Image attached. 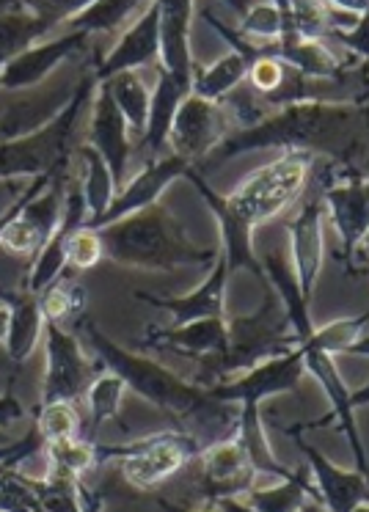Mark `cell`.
Returning <instances> with one entry per match:
<instances>
[{"instance_id": "1", "label": "cell", "mask_w": 369, "mask_h": 512, "mask_svg": "<svg viewBox=\"0 0 369 512\" xmlns=\"http://www.w3.org/2000/svg\"><path fill=\"white\" fill-rule=\"evenodd\" d=\"M80 331L102 369L119 375L127 389H133L138 397L155 405L157 411H163V416L171 422V430L193 435L204 449L240 433V408L213 400L210 391L196 383H185L163 364L124 350L102 334L91 320H80Z\"/></svg>"}, {"instance_id": "2", "label": "cell", "mask_w": 369, "mask_h": 512, "mask_svg": "<svg viewBox=\"0 0 369 512\" xmlns=\"http://www.w3.org/2000/svg\"><path fill=\"white\" fill-rule=\"evenodd\" d=\"M105 259L146 270H177L188 265H215L221 251H204L185 237L177 218L166 207L127 215L122 221L97 229Z\"/></svg>"}, {"instance_id": "3", "label": "cell", "mask_w": 369, "mask_h": 512, "mask_svg": "<svg viewBox=\"0 0 369 512\" xmlns=\"http://www.w3.org/2000/svg\"><path fill=\"white\" fill-rule=\"evenodd\" d=\"M265 301L257 312L248 317H232L226 320L229 328V347L221 356H210L199 361V372H196V386L202 389H213L218 383L232 380L240 372L265 364L270 358L287 356L292 350H298L301 342L292 334L290 320L284 312V303L268 287Z\"/></svg>"}, {"instance_id": "4", "label": "cell", "mask_w": 369, "mask_h": 512, "mask_svg": "<svg viewBox=\"0 0 369 512\" xmlns=\"http://www.w3.org/2000/svg\"><path fill=\"white\" fill-rule=\"evenodd\" d=\"M303 372H306V364H303V350H292L287 356L270 358L259 367L248 369L240 378L226 380V383H218L210 391V397L218 402H240V441L246 444L248 455H251V463L257 466V471H270V474H279L281 479H290L295 471L284 468L270 452L268 441H265V433H262V416H259V405L268 397H276V394H287V391H298L301 386Z\"/></svg>"}, {"instance_id": "5", "label": "cell", "mask_w": 369, "mask_h": 512, "mask_svg": "<svg viewBox=\"0 0 369 512\" xmlns=\"http://www.w3.org/2000/svg\"><path fill=\"white\" fill-rule=\"evenodd\" d=\"M100 83L94 78V69L80 78L75 100L69 102L67 111L56 122L47 124L42 133L28 135L20 141L0 144V179L14 177H53L58 171H69L72 149H75V130H78L80 113L91 100V94Z\"/></svg>"}, {"instance_id": "6", "label": "cell", "mask_w": 369, "mask_h": 512, "mask_svg": "<svg viewBox=\"0 0 369 512\" xmlns=\"http://www.w3.org/2000/svg\"><path fill=\"white\" fill-rule=\"evenodd\" d=\"M317 157L309 152H281L279 160L251 171L232 196V210L251 226L268 223L290 207L309 185Z\"/></svg>"}, {"instance_id": "7", "label": "cell", "mask_w": 369, "mask_h": 512, "mask_svg": "<svg viewBox=\"0 0 369 512\" xmlns=\"http://www.w3.org/2000/svg\"><path fill=\"white\" fill-rule=\"evenodd\" d=\"M204 446L188 433L166 430L141 441L122 446L94 444L97 466L105 460H122V471L127 482L138 490H155L166 479L177 474L179 468L188 466L193 457L202 455Z\"/></svg>"}, {"instance_id": "8", "label": "cell", "mask_w": 369, "mask_h": 512, "mask_svg": "<svg viewBox=\"0 0 369 512\" xmlns=\"http://www.w3.org/2000/svg\"><path fill=\"white\" fill-rule=\"evenodd\" d=\"M45 353L47 372L45 389H42V405H58V402L83 400L94 380L100 378V367L86 358L80 350L78 339L69 334L64 325L45 320Z\"/></svg>"}, {"instance_id": "9", "label": "cell", "mask_w": 369, "mask_h": 512, "mask_svg": "<svg viewBox=\"0 0 369 512\" xmlns=\"http://www.w3.org/2000/svg\"><path fill=\"white\" fill-rule=\"evenodd\" d=\"M196 493L204 507L224 499H240L254 490L257 466L251 463L246 444L240 435L210 444L199 455V474H196Z\"/></svg>"}, {"instance_id": "10", "label": "cell", "mask_w": 369, "mask_h": 512, "mask_svg": "<svg viewBox=\"0 0 369 512\" xmlns=\"http://www.w3.org/2000/svg\"><path fill=\"white\" fill-rule=\"evenodd\" d=\"M229 135H232V119L224 105L199 100L191 94L179 105L168 141L174 146V155L199 166V160L213 155Z\"/></svg>"}, {"instance_id": "11", "label": "cell", "mask_w": 369, "mask_h": 512, "mask_svg": "<svg viewBox=\"0 0 369 512\" xmlns=\"http://www.w3.org/2000/svg\"><path fill=\"white\" fill-rule=\"evenodd\" d=\"M320 193L325 210L331 212L334 226L342 237V259L353 262L358 243L369 232V174L367 177H336L331 163L320 174Z\"/></svg>"}, {"instance_id": "12", "label": "cell", "mask_w": 369, "mask_h": 512, "mask_svg": "<svg viewBox=\"0 0 369 512\" xmlns=\"http://www.w3.org/2000/svg\"><path fill=\"white\" fill-rule=\"evenodd\" d=\"M185 179L191 182L193 188L199 190V196L204 199V204L213 210V215L218 218V226H221V237H224V251L226 265H229V276L237 273V270H248L254 273V279L262 284V290H268V276H265V268L259 262V256L254 254V226L248 221H243L226 196H221L218 190L207 185V179L199 174V168L193 166Z\"/></svg>"}, {"instance_id": "13", "label": "cell", "mask_w": 369, "mask_h": 512, "mask_svg": "<svg viewBox=\"0 0 369 512\" xmlns=\"http://www.w3.org/2000/svg\"><path fill=\"white\" fill-rule=\"evenodd\" d=\"M284 433L290 435L295 446L306 457V466H309L314 482L320 488V499H323L325 510L353 512L361 504H369V479L364 474H358V471H342L339 466H334L317 446L309 444L303 438L301 424L284 427Z\"/></svg>"}, {"instance_id": "14", "label": "cell", "mask_w": 369, "mask_h": 512, "mask_svg": "<svg viewBox=\"0 0 369 512\" xmlns=\"http://www.w3.org/2000/svg\"><path fill=\"white\" fill-rule=\"evenodd\" d=\"M89 221V204H86V196H83V188L80 185H69L67 201H64V215H61V223H58L53 240L45 245V251L36 256L34 268L28 270V281H25V290L31 295H45L53 284H56L69 268V243L72 237L86 226Z\"/></svg>"}, {"instance_id": "15", "label": "cell", "mask_w": 369, "mask_h": 512, "mask_svg": "<svg viewBox=\"0 0 369 512\" xmlns=\"http://www.w3.org/2000/svg\"><path fill=\"white\" fill-rule=\"evenodd\" d=\"M193 168V163H188L185 157L171 155V157H157L152 163H146V168L141 174H135L130 182H124V188L116 193L111 210L102 215L100 221L91 226V232L97 229H105L111 223L122 221L127 215H135V212L149 210L155 207L157 196L174 182V179L185 177Z\"/></svg>"}, {"instance_id": "16", "label": "cell", "mask_w": 369, "mask_h": 512, "mask_svg": "<svg viewBox=\"0 0 369 512\" xmlns=\"http://www.w3.org/2000/svg\"><path fill=\"white\" fill-rule=\"evenodd\" d=\"M323 212L325 201L317 188L303 199L301 212L287 223L292 240V270L306 301L312 298L314 284L323 268Z\"/></svg>"}, {"instance_id": "17", "label": "cell", "mask_w": 369, "mask_h": 512, "mask_svg": "<svg viewBox=\"0 0 369 512\" xmlns=\"http://www.w3.org/2000/svg\"><path fill=\"white\" fill-rule=\"evenodd\" d=\"M301 350H303V364H306V372H312L314 378H317V383L323 386L328 402H331V416H328L325 422L339 424V430L347 435L350 449H353L356 471L369 479V457H367V449H364V441H361V433H358L356 411H353V405H350V391H347L345 380L339 378V372H336L334 361H331L328 353H323V350H314V347H303V345Z\"/></svg>"}, {"instance_id": "18", "label": "cell", "mask_w": 369, "mask_h": 512, "mask_svg": "<svg viewBox=\"0 0 369 512\" xmlns=\"http://www.w3.org/2000/svg\"><path fill=\"white\" fill-rule=\"evenodd\" d=\"M78 86L80 80H64L56 89L14 100L6 111L0 113V144L42 133L47 124H53L61 113L67 111L69 102L75 100Z\"/></svg>"}, {"instance_id": "19", "label": "cell", "mask_w": 369, "mask_h": 512, "mask_svg": "<svg viewBox=\"0 0 369 512\" xmlns=\"http://www.w3.org/2000/svg\"><path fill=\"white\" fill-rule=\"evenodd\" d=\"M155 58H160V3H149L146 12L124 31L119 45L94 67V78L97 83H105L122 72L146 67Z\"/></svg>"}, {"instance_id": "20", "label": "cell", "mask_w": 369, "mask_h": 512, "mask_svg": "<svg viewBox=\"0 0 369 512\" xmlns=\"http://www.w3.org/2000/svg\"><path fill=\"white\" fill-rule=\"evenodd\" d=\"M226 281H229V265H226V256L218 254L213 265V273L207 276L202 287H196L191 295H182V298H160L152 292H133L135 301L149 303L155 309H166L174 317V325H191L199 320H210V317H224V303H226Z\"/></svg>"}, {"instance_id": "21", "label": "cell", "mask_w": 369, "mask_h": 512, "mask_svg": "<svg viewBox=\"0 0 369 512\" xmlns=\"http://www.w3.org/2000/svg\"><path fill=\"white\" fill-rule=\"evenodd\" d=\"M262 50H265V56L284 61L306 80H342L350 69V64L339 61L325 42L303 39L292 25L284 23V17H281L279 42H270Z\"/></svg>"}, {"instance_id": "22", "label": "cell", "mask_w": 369, "mask_h": 512, "mask_svg": "<svg viewBox=\"0 0 369 512\" xmlns=\"http://www.w3.org/2000/svg\"><path fill=\"white\" fill-rule=\"evenodd\" d=\"M191 0H160V69L177 80L182 89H193V58H191Z\"/></svg>"}, {"instance_id": "23", "label": "cell", "mask_w": 369, "mask_h": 512, "mask_svg": "<svg viewBox=\"0 0 369 512\" xmlns=\"http://www.w3.org/2000/svg\"><path fill=\"white\" fill-rule=\"evenodd\" d=\"M130 127L122 111L116 108L111 91L105 83L97 86V102H94V113H91V130H89V146H94L108 163L113 174L116 188H124V174H127V157H130Z\"/></svg>"}, {"instance_id": "24", "label": "cell", "mask_w": 369, "mask_h": 512, "mask_svg": "<svg viewBox=\"0 0 369 512\" xmlns=\"http://www.w3.org/2000/svg\"><path fill=\"white\" fill-rule=\"evenodd\" d=\"M89 42L86 34H64L53 39V42H45V45H34L28 53H23L20 58H14L12 64L0 69V89L20 91V89H34L39 83H45L47 75L61 64L67 61L69 56L80 53Z\"/></svg>"}, {"instance_id": "25", "label": "cell", "mask_w": 369, "mask_h": 512, "mask_svg": "<svg viewBox=\"0 0 369 512\" xmlns=\"http://www.w3.org/2000/svg\"><path fill=\"white\" fill-rule=\"evenodd\" d=\"M146 347L155 350H171L179 356L202 358L221 356L229 347V328H226V317H210V320H199L191 325H171V328H149L144 339Z\"/></svg>"}, {"instance_id": "26", "label": "cell", "mask_w": 369, "mask_h": 512, "mask_svg": "<svg viewBox=\"0 0 369 512\" xmlns=\"http://www.w3.org/2000/svg\"><path fill=\"white\" fill-rule=\"evenodd\" d=\"M0 303L9 309V334H6V358L14 367H23L25 358L34 353L39 336L45 331V314L39 298L28 290L14 292L0 287Z\"/></svg>"}, {"instance_id": "27", "label": "cell", "mask_w": 369, "mask_h": 512, "mask_svg": "<svg viewBox=\"0 0 369 512\" xmlns=\"http://www.w3.org/2000/svg\"><path fill=\"white\" fill-rule=\"evenodd\" d=\"M259 262H262V268H265L268 284L273 287V292L279 295L281 303H284V312H287V320H290L292 334L298 336V342L303 345V342L314 334V325L312 317H309V301L303 298L301 287H298L292 262L287 259V254H281V248H270V251H265Z\"/></svg>"}, {"instance_id": "28", "label": "cell", "mask_w": 369, "mask_h": 512, "mask_svg": "<svg viewBox=\"0 0 369 512\" xmlns=\"http://www.w3.org/2000/svg\"><path fill=\"white\" fill-rule=\"evenodd\" d=\"M191 94L179 86L177 80L171 78L168 72H157V86L152 94V108H149V122H146V133L138 144V155L149 157V163L157 160V155L163 152V146L168 144L171 135V124L177 116L179 105L188 100Z\"/></svg>"}, {"instance_id": "29", "label": "cell", "mask_w": 369, "mask_h": 512, "mask_svg": "<svg viewBox=\"0 0 369 512\" xmlns=\"http://www.w3.org/2000/svg\"><path fill=\"white\" fill-rule=\"evenodd\" d=\"M53 25L42 20L39 14L28 9V3L14 6L12 12H6L0 17V69L6 64H12L14 58H20L34 47L36 39H42L45 31H50Z\"/></svg>"}, {"instance_id": "30", "label": "cell", "mask_w": 369, "mask_h": 512, "mask_svg": "<svg viewBox=\"0 0 369 512\" xmlns=\"http://www.w3.org/2000/svg\"><path fill=\"white\" fill-rule=\"evenodd\" d=\"M248 78V61L235 50H229L226 56H221L215 64L207 69H193V97L207 102H221L237 89L243 86Z\"/></svg>"}, {"instance_id": "31", "label": "cell", "mask_w": 369, "mask_h": 512, "mask_svg": "<svg viewBox=\"0 0 369 512\" xmlns=\"http://www.w3.org/2000/svg\"><path fill=\"white\" fill-rule=\"evenodd\" d=\"M78 157L83 163V185L80 188H83V196H86V204H89V221H86L83 229H91L105 212L111 210L113 199H116V182H113L108 163L102 160V155L94 146H78Z\"/></svg>"}, {"instance_id": "32", "label": "cell", "mask_w": 369, "mask_h": 512, "mask_svg": "<svg viewBox=\"0 0 369 512\" xmlns=\"http://www.w3.org/2000/svg\"><path fill=\"white\" fill-rule=\"evenodd\" d=\"M146 6L149 3H135V0H97V3H86V9L67 20L61 28H67V34H113L133 14L141 17Z\"/></svg>"}, {"instance_id": "33", "label": "cell", "mask_w": 369, "mask_h": 512, "mask_svg": "<svg viewBox=\"0 0 369 512\" xmlns=\"http://www.w3.org/2000/svg\"><path fill=\"white\" fill-rule=\"evenodd\" d=\"M105 86L111 91L116 108L127 119L130 133L138 135V141H141L146 133V122H149V108H152V94L146 91L144 80L135 72H122L116 78L105 80Z\"/></svg>"}, {"instance_id": "34", "label": "cell", "mask_w": 369, "mask_h": 512, "mask_svg": "<svg viewBox=\"0 0 369 512\" xmlns=\"http://www.w3.org/2000/svg\"><path fill=\"white\" fill-rule=\"evenodd\" d=\"M312 471L309 466L295 471L290 479H284L276 488H262L251 490L246 496V504L254 512H301L303 501L309 499L317 490L309 485Z\"/></svg>"}, {"instance_id": "35", "label": "cell", "mask_w": 369, "mask_h": 512, "mask_svg": "<svg viewBox=\"0 0 369 512\" xmlns=\"http://www.w3.org/2000/svg\"><path fill=\"white\" fill-rule=\"evenodd\" d=\"M124 391H127L124 380L119 375L108 372V369H105V375L94 380V386L86 394V400H89V427L80 435L83 441L94 444V435L100 430V424L119 416V405H122Z\"/></svg>"}, {"instance_id": "36", "label": "cell", "mask_w": 369, "mask_h": 512, "mask_svg": "<svg viewBox=\"0 0 369 512\" xmlns=\"http://www.w3.org/2000/svg\"><path fill=\"white\" fill-rule=\"evenodd\" d=\"M39 306L42 314L50 323H64V320H83V309H86V290L80 287L72 276H61V279L39 295Z\"/></svg>"}, {"instance_id": "37", "label": "cell", "mask_w": 369, "mask_h": 512, "mask_svg": "<svg viewBox=\"0 0 369 512\" xmlns=\"http://www.w3.org/2000/svg\"><path fill=\"white\" fill-rule=\"evenodd\" d=\"M47 455H50V471H47V477L80 479L83 471H89V468L97 466L94 444H91V441H83V438L47 444Z\"/></svg>"}, {"instance_id": "38", "label": "cell", "mask_w": 369, "mask_h": 512, "mask_svg": "<svg viewBox=\"0 0 369 512\" xmlns=\"http://www.w3.org/2000/svg\"><path fill=\"white\" fill-rule=\"evenodd\" d=\"M367 325L369 312L358 314V317H350V320H336V323H328L323 325V328H317V331L303 342V347L323 350L328 356H334V353H347V350L364 336Z\"/></svg>"}, {"instance_id": "39", "label": "cell", "mask_w": 369, "mask_h": 512, "mask_svg": "<svg viewBox=\"0 0 369 512\" xmlns=\"http://www.w3.org/2000/svg\"><path fill=\"white\" fill-rule=\"evenodd\" d=\"M36 430L45 438L47 444H58V441H72L80 438V419L72 405L67 402H58V405H42L36 411Z\"/></svg>"}, {"instance_id": "40", "label": "cell", "mask_w": 369, "mask_h": 512, "mask_svg": "<svg viewBox=\"0 0 369 512\" xmlns=\"http://www.w3.org/2000/svg\"><path fill=\"white\" fill-rule=\"evenodd\" d=\"M0 512H42L31 479L20 477L14 463H0Z\"/></svg>"}, {"instance_id": "41", "label": "cell", "mask_w": 369, "mask_h": 512, "mask_svg": "<svg viewBox=\"0 0 369 512\" xmlns=\"http://www.w3.org/2000/svg\"><path fill=\"white\" fill-rule=\"evenodd\" d=\"M42 512H83L78 485L80 479L45 477L42 482H31Z\"/></svg>"}, {"instance_id": "42", "label": "cell", "mask_w": 369, "mask_h": 512, "mask_svg": "<svg viewBox=\"0 0 369 512\" xmlns=\"http://www.w3.org/2000/svg\"><path fill=\"white\" fill-rule=\"evenodd\" d=\"M240 36L246 39H268L279 42L281 36V9L279 3H251L243 14Z\"/></svg>"}, {"instance_id": "43", "label": "cell", "mask_w": 369, "mask_h": 512, "mask_svg": "<svg viewBox=\"0 0 369 512\" xmlns=\"http://www.w3.org/2000/svg\"><path fill=\"white\" fill-rule=\"evenodd\" d=\"M102 259H105V251H102L100 234L91 232V229H80L69 243V268L83 273V270L94 268Z\"/></svg>"}, {"instance_id": "44", "label": "cell", "mask_w": 369, "mask_h": 512, "mask_svg": "<svg viewBox=\"0 0 369 512\" xmlns=\"http://www.w3.org/2000/svg\"><path fill=\"white\" fill-rule=\"evenodd\" d=\"M328 39L336 42V45H342L345 50H350V53L356 58H361L364 64H369V3L367 12L361 17V23H358L353 31H347V34H331Z\"/></svg>"}, {"instance_id": "45", "label": "cell", "mask_w": 369, "mask_h": 512, "mask_svg": "<svg viewBox=\"0 0 369 512\" xmlns=\"http://www.w3.org/2000/svg\"><path fill=\"white\" fill-rule=\"evenodd\" d=\"M42 446H45V438H42L39 430L34 427V430L25 435V438H20V441H12V444L0 446V463H14V466H20L23 460L36 455Z\"/></svg>"}, {"instance_id": "46", "label": "cell", "mask_w": 369, "mask_h": 512, "mask_svg": "<svg viewBox=\"0 0 369 512\" xmlns=\"http://www.w3.org/2000/svg\"><path fill=\"white\" fill-rule=\"evenodd\" d=\"M25 416V408L14 394H3L0 397V427H12L14 422H20Z\"/></svg>"}, {"instance_id": "47", "label": "cell", "mask_w": 369, "mask_h": 512, "mask_svg": "<svg viewBox=\"0 0 369 512\" xmlns=\"http://www.w3.org/2000/svg\"><path fill=\"white\" fill-rule=\"evenodd\" d=\"M78 493H80V504H83V512H102V499L100 496H94L83 482L78 485Z\"/></svg>"}, {"instance_id": "48", "label": "cell", "mask_w": 369, "mask_h": 512, "mask_svg": "<svg viewBox=\"0 0 369 512\" xmlns=\"http://www.w3.org/2000/svg\"><path fill=\"white\" fill-rule=\"evenodd\" d=\"M160 504V510L163 512H224L221 507H215V504H207L204 510H188V507H182V504H171V501H157Z\"/></svg>"}, {"instance_id": "49", "label": "cell", "mask_w": 369, "mask_h": 512, "mask_svg": "<svg viewBox=\"0 0 369 512\" xmlns=\"http://www.w3.org/2000/svg\"><path fill=\"white\" fill-rule=\"evenodd\" d=\"M350 405H353V411L369 405V383H364L358 391H350Z\"/></svg>"}, {"instance_id": "50", "label": "cell", "mask_w": 369, "mask_h": 512, "mask_svg": "<svg viewBox=\"0 0 369 512\" xmlns=\"http://www.w3.org/2000/svg\"><path fill=\"white\" fill-rule=\"evenodd\" d=\"M347 356H369V336H361L356 345L347 350Z\"/></svg>"}, {"instance_id": "51", "label": "cell", "mask_w": 369, "mask_h": 512, "mask_svg": "<svg viewBox=\"0 0 369 512\" xmlns=\"http://www.w3.org/2000/svg\"><path fill=\"white\" fill-rule=\"evenodd\" d=\"M20 207H23V201H17V204H12L9 210L0 215V234H3V229H6L9 223H12V218H14V215H17V212H20Z\"/></svg>"}, {"instance_id": "52", "label": "cell", "mask_w": 369, "mask_h": 512, "mask_svg": "<svg viewBox=\"0 0 369 512\" xmlns=\"http://www.w3.org/2000/svg\"><path fill=\"white\" fill-rule=\"evenodd\" d=\"M6 334H9V309L0 306V342H6Z\"/></svg>"}, {"instance_id": "53", "label": "cell", "mask_w": 369, "mask_h": 512, "mask_svg": "<svg viewBox=\"0 0 369 512\" xmlns=\"http://www.w3.org/2000/svg\"><path fill=\"white\" fill-rule=\"evenodd\" d=\"M301 512H328L323 507V504H320V501H303V507H301Z\"/></svg>"}, {"instance_id": "54", "label": "cell", "mask_w": 369, "mask_h": 512, "mask_svg": "<svg viewBox=\"0 0 369 512\" xmlns=\"http://www.w3.org/2000/svg\"><path fill=\"white\" fill-rule=\"evenodd\" d=\"M14 6H17V0H0V17L6 12H12Z\"/></svg>"}, {"instance_id": "55", "label": "cell", "mask_w": 369, "mask_h": 512, "mask_svg": "<svg viewBox=\"0 0 369 512\" xmlns=\"http://www.w3.org/2000/svg\"><path fill=\"white\" fill-rule=\"evenodd\" d=\"M358 251H367V254H369V232L364 234V240L358 243ZM358 251H356V254H358Z\"/></svg>"}, {"instance_id": "56", "label": "cell", "mask_w": 369, "mask_h": 512, "mask_svg": "<svg viewBox=\"0 0 369 512\" xmlns=\"http://www.w3.org/2000/svg\"><path fill=\"white\" fill-rule=\"evenodd\" d=\"M353 512H369V504H361V507H356Z\"/></svg>"}, {"instance_id": "57", "label": "cell", "mask_w": 369, "mask_h": 512, "mask_svg": "<svg viewBox=\"0 0 369 512\" xmlns=\"http://www.w3.org/2000/svg\"><path fill=\"white\" fill-rule=\"evenodd\" d=\"M0 367H3V364H0Z\"/></svg>"}]
</instances>
